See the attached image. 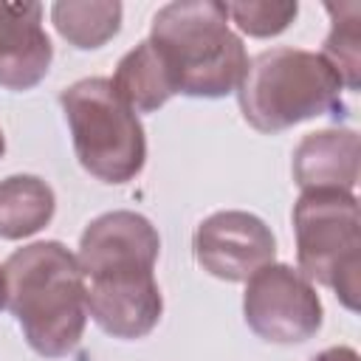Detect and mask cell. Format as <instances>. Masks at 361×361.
Returning <instances> with one entry per match:
<instances>
[{"label": "cell", "instance_id": "obj_14", "mask_svg": "<svg viewBox=\"0 0 361 361\" xmlns=\"http://www.w3.org/2000/svg\"><path fill=\"white\" fill-rule=\"evenodd\" d=\"M121 14L124 8L118 0H56L51 6L56 34L79 51H93L110 42L121 28Z\"/></svg>", "mask_w": 361, "mask_h": 361}, {"label": "cell", "instance_id": "obj_16", "mask_svg": "<svg viewBox=\"0 0 361 361\" xmlns=\"http://www.w3.org/2000/svg\"><path fill=\"white\" fill-rule=\"evenodd\" d=\"M228 20L248 37H276L299 14V6L290 0H237L226 3Z\"/></svg>", "mask_w": 361, "mask_h": 361}, {"label": "cell", "instance_id": "obj_2", "mask_svg": "<svg viewBox=\"0 0 361 361\" xmlns=\"http://www.w3.org/2000/svg\"><path fill=\"white\" fill-rule=\"evenodd\" d=\"M149 42L164 56L175 90L195 99H223L237 90L248 54L231 31L226 3L175 0L155 11Z\"/></svg>", "mask_w": 361, "mask_h": 361}, {"label": "cell", "instance_id": "obj_8", "mask_svg": "<svg viewBox=\"0 0 361 361\" xmlns=\"http://www.w3.org/2000/svg\"><path fill=\"white\" fill-rule=\"evenodd\" d=\"M87 316L113 338L149 336L164 313L155 268H116L87 276Z\"/></svg>", "mask_w": 361, "mask_h": 361}, {"label": "cell", "instance_id": "obj_6", "mask_svg": "<svg viewBox=\"0 0 361 361\" xmlns=\"http://www.w3.org/2000/svg\"><path fill=\"white\" fill-rule=\"evenodd\" d=\"M243 316L262 341L302 344L322 330L324 307L299 268L271 262L245 279Z\"/></svg>", "mask_w": 361, "mask_h": 361}, {"label": "cell", "instance_id": "obj_7", "mask_svg": "<svg viewBox=\"0 0 361 361\" xmlns=\"http://www.w3.org/2000/svg\"><path fill=\"white\" fill-rule=\"evenodd\" d=\"M192 251L206 274L223 282H245L259 268L274 262L276 240L257 214L226 209L209 214L195 228Z\"/></svg>", "mask_w": 361, "mask_h": 361}, {"label": "cell", "instance_id": "obj_17", "mask_svg": "<svg viewBox=\"0 0 361 361\" xmlns=\"http://www.w3.org/2000/svg\"><path fill=\"white\" fill-rule=\"evenodd\" d=\"M310 361H358V353L347 344H338V347H327L322 350L319 355H313Z\"/></svg>", "mask_w": 361, "mask_h": 361}, {"label": "cell", "instance_id": "obj_15", "mask_svg": "<svg viewBox=\"0 0 361 361\" xmlns=\"http://www.w3.org/2000/svg\"><path fill=\"white\" fill-rule=\"evenodd\" d=\"M330 14V34L322 48V59L338 73L344 90L361 87V3H324Z\"/></svg>", "mask_w": 361, "mask_h": 361}, {"label": "cell", "instance_id": "obj_18", "mask_svg": "<svg viewBox=\"0 0 361 361\" xmlns=\"http://www.w3.org/2000/svg\"><path fill=\"white\" fill-rule=\"evenodd\" d=\"M6 307V274H3V268H0V310Z\"/></svg>", "mask_w": 361, "mask_h": 361}, {"label": "cell", "instance_id": "obj_12", "mask_svg": "<svg viewBox=\"0 0 361 361\" xmlns=\"http://www.w3.org/2000/svg\"><path fill=\"white\" fill-rule=\"evenodd\" d=\"M110 82L133 113H152L178 93L164 56L149 39L138 42L118 59Z\"/></svg>", "mask_w": 361, "mask_h": 361}, {"label": "cell", "instance_id": "obj_5", "mask_svg": "<svg viewBox=\"0 0 361 361\" xmlns=\"http://www.w3.org/2000/svg\"><path fill=\"white\" fill-rule=\"evenodd\" d=\"M299 271L330 288L347 310L361 296V217L355 192L310 189L293 203Z\"/></svg>", "mask_w": 361, "mask_h": 361}, {"label": "cell", "instance_id": "obj_19", "mask_svg": "<svg viewBox=\"0 0 361 361\" xmlns=\"http://www.w3.org/2000/svg\"><path fill=\"white\" fill-rule=\"evenodd\" d=\"M3 152H6V135H3V130H0V158H3Z\"/></svg>", "mask_w": 361, "mask_h": 361}, {"label": "cell", "instance_id": "obj_11", "mask_svg": "<svg viewBox=\"0 0 361 361\" xmlns=\"http://www.w3.org/2000/svg\"><path fill=\"white\" fill-rule=\"evenodd\" d=\"M293 180L302 192L358 186V133L350 127H327L307 133L293 149Z\"/></svg>", "mask_w": 361, "mask_h": 361}, {"label": "cell", "instance_id": "obj_13", "mask_svg": "<svg viewBox=\"0 0 361 361\" xmlns=\"http://www.w3.org/2000/svg\"><path fill=\"white\" fill-rule=\"evenodd\" d=\"M56 212L54 189L37 175H8L0 180V237L25 240L42 231Z\"/></svg>", "mask_w": 361, "mask_h": 361}, {"label": "cell", "instance_id": "obj_10", "mask_svg": "<svg viewBox=\"0 0 361 361\" xmlns=\"http://www.w3.org/2000/svg\"><path fill=\"white\" fill-rule=\"evenodd\" d=\"M54 45L39 3H0V87L31 90L51 68Z\"/></svg>", "mask_w": 361, "mask_h": 361}, {"label": "cell", "instance_id": "obj_1", "mask_svg": "<svg viewBox=\"0 0 361 361\" xmlns=\"http://www.w3.org/2000/svg\"><path fill=\"white\" fill-rule=\"evenodd\" d=\"M6 307L28 347L42 358H62L82 341L87 324V282L59 240H39L8 254Z\"/></svg>", "mask_w": 361, "mask_h": 361}, {"label": "cell", "instance_id": "obj_4", "mask_svg": "<svg viewBox=\"0 0 361 361\" xmlns=\"http://www.w3.org/2000/svg\"><path fill=\"white\" fill-rule=\"evenodd\" d=\"M73 152L87 175L102 183L133 180L147 161L138 116L124 104L107 76H87L59 93Z\"/></svg>", "mask_w": 361, "mask_h": 361}, {"label": "cell", "instance_id": "obj_3", "mask_svg": "<svg viewBox=\"0 0 361 361\" xmlns=\"http://www.w3.org/2000/svg\"><path fill=\"white\" fill-rule=\"evenodd\" d=\"M341 79L322 59L305 48H268L248 59L237 85L243 118L257 133H282L316 116H341Z\"/></svg>", "mask_w": 361, "mask_h": 361}, {"label": "cell", "instance_id": "obj_9", "mask_svg": "<svg viewBox=\"0 0 361 361\" xmlns=\"http://www.w3.org/2000/svg\"><path fill=\"white\" fill-rule=\"evenodd\" d=\"M158 254L161 237L155 226L138 212L116 209L85 226L76 262L87 279L116 268H155Z\"/></svg>", "mask_w": 361, "mask_h": 361}]
</instances>
